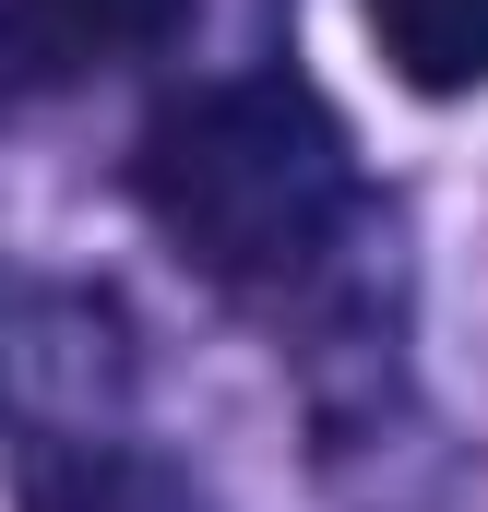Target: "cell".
Instances as JSON below:
<instances>
[{
	"label": "cell",
	"mask_w": 488,
	"mask_h": 512,
	"mask_svg": "<svg viewBox=\"0 0 488 512\" xmlns=\"http://www.w3.org/2000/svg\"><path fill=\"white\" fill-rule=\"evenodd\" d=\"M24 512H203V501H191L179 465H155V453L108 441V453H60V465L24 489Z\"/></svg>",
	"instance_id": "3957f363"
},
{
	"label": "cell",
	"mask_w": 488,
	"mask_h": 512,
	"mask_svg": "<svg viewBox=\"0 0 488 512\" xmlns=\"http://www.w3.org/2000/svg\"><path fill=\"white\" fill-rule=\"evenodd\" d=\"M131 191L203 286L262 298V310L322 298L369 227L358 155L298 72H227V84L167 96L131 155Z\"/></svg>",
	"instance_id": "6da1fadb"
},
{
	"label": "cell",
	"mask_w": 488,
	"mask_h": 512,
	"mask_svg": "<svg viewBox=\"0 0 488 512\" xmlns=\"http://www.w3.org/2000/svg\"><path fill=\"white\" fill-rule=\"evenodd\" d=\"M369 48L417 96H477L488 84V0H358Z\"/></svg>",
	"instance_id": "7a4b0ae2"
},
{
	"label": "cell",
	"mask_w": 488,
	"mask_h": 512,
	"mask_svg": "<svg viewBox=\"0 0 488 512\" xmlns=\"http://www.w3.org/2000/svg\"><path fill=\"white\" fill-rule=\"evenodd\" d=\"M12 12H24V36H36L60 72L131 60V48H155V36L179 24V0H12Z\"/></svg>",
	"instance_id": "277c9868"
}]
</instances>
